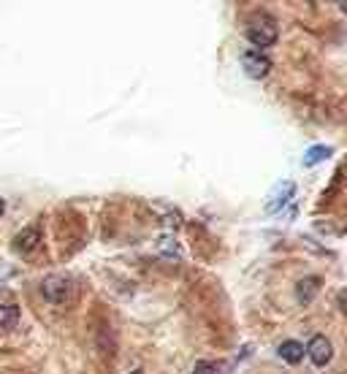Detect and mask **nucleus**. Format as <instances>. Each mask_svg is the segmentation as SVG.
Listing matches in <instances>:
<instances>
[{
	"label": "nucleus",
	"instance_id": "1",
	"mask_svg": "<svg viewBox=\"0 0 347 374\" xmlns=\"http://www.w3.org/2000/svg\"><path fill=\"white\" fill-rule=\"evenodd\" d=\"M277 36H279V30H277V22H274L272 17H255L247 27V38L258 49L272 47L274 41H277Z\"/></svg>",
	"mask_w": 347,
	"mask_h": 374
},
{
	"label": "nucleus",
	"instance_id": "2",
	"mask_svg": "<svg viewBox=\"0 0 347 374\" xmlns=\"http://www.w3.org/2000/svg\"><path fill=\"white\" fill-rule=\"evenodd\" d=\"M41 293H44V299L52 301V304H63V301L74 293V282L65 274H52L44 279Z\"/></svg>",
	"mask_w": 347,
	"mask_h": 374
},
{
	"label": "nucleus",
	"instance_id": "3",
	"mask_svg": "<svg viewBox=\"0 0 347 374\" xmlns=\"http://www.w3.org/2000/svg\"><path fill=\"white\" fill-rule=\"evenodd\" d=\"M242 68L247 71L249 79H263L272 71V60L261 49H247L242 54Z\"/></svg>",
	"mask_w": 347,
	"mask_h": 374
},
{
	"label": "nucleus",
	"instance_id": "4",
	"mask_svg": "<svg viewBox=\"0 0 347 374\" xmlns=\"http://www.w3.org/2000/svg\"><path fill=\"white\" fill-rule=\"evenodd\" d=\"M309 358H312V364L315 366H325L328 361H331V342L325 339V336H312V342L307 345V350H304Z\"/></svg>",
	"mask_w": 347,
	"mask_h": 374
},
{
	"label": "nucleus",
	"instance_id": "5",
	"mask_svg": "<svg viewBox=\"0 0 347 374\" xmlns=\"http://www.w3.org/2000/svg\"><path fill=\"white\" fill-rule=\"evenodd\" d=\"M293 193H296V185L293 182H279L277 187H274V193L269 196V203H266V212L274 215V212H279L288 201L293 198Z\"/></svg>",
	"mask_w": 347,
	"mask_h": 374
},
{
	"label": "nucleus",
	"instance_id": "6",
	"mask_svg": "<svg viewBox=\"0 0 347 374\" xmlns=\"http://www.w3.org/2000/svg\"><path fill=\"white\" fill-rule=\"evenodd\" d=\"M38 242H41V231L30 225V228H25V231L14 239V249L22 252V255H27V252H33V249L38 247Z\"/></svg>",
	"mask_w": 347,
	"mask_h": 374
},
{
	"label": "nucleus",
	"instance_id": "7",
	"mask_svg": "<svg viewBox=\"0 0 347 374\" xmlns=\"http://www.w3.org/2000/svg\"><path fill=\"white\" fill-rule=\"evenodd\" d=\"M318 290H321V276H304L301 282H298V301L301 304H309V301L318 296Z\"/></svg>",
	"mask_w": 347,
	"mask_h": 374
},
{
	"label": "nucleus",
	"instance_id": "8",
	"mask_svg": "<svg viewBox=\"0 0 347 374\" xmlns=\"http://www.w3.org/2000/svg\"><path fill=\"white\" fill-rule=\"evenodd\" d=\"M277 352H279V358H282V361H288V364H298V361L304 358V345H298V342L291 339V342H282Z\"/></svg>",
	"mask_w": 347,
	"mask_h": 374
},
{
	"label": "nucleus",
	"instance_id": "9",
	"mask_svg": "<svg viewBox=\"0 0 347 374\" xmlns=\"http://www.w3.org/2000/svg\"><path fill=\"white\" fill-rule=\"evenodd\" d=\"M331 147H312V150L304 152V166H318L321 160H325V157H331Z\"/></svg>",
	"mask_w": 347,
	"mask_h": 374
},
{
	"label": "nucleus",
	"instance_id": "10",
	"mask_svg": "<svg viewBox=\"0 0 347 374\" xmlns=\"http://www.w3.org/2000/svg\"><path fill=\"white\" fill-rule=\"evenodd\" d=\"M20 323V309L17 306H0V325L3 328H14V325Z\"/></svg>",
	"mask_w": 347,
	"mask_h": 374
},
{
	"label": "nucleus",
	"instance_id": "11",
	"mask_svg": "<svg viewBox=\"0 0 347 374\" xmlns=\"http://www.w3.org/2000/svg\"><path fill=\"white\" fill-rule=\"evenodd\" d=\"M193 374H220V366L212 364V361H199L196 369H193Z\"/></svg>",
	"mask_w": 347,
	"mask_h": 374
},
{
	"label": "nucleus",
	"instance_id": "12",
	"mask_svg": "<svg viewBox=\"0 0 347 374\" xmlns=\"http://www.w3.org/2000/svg\"><path fill=\"white\" fill-rule=\"evenodd\" d=\"M160 252H166V255H179V247H176V242H174L171 236H163V239H160Z\"/></svg>",
	"mask_w": 347,
	"mask_h": 374
},
{
	"label": "nucleus",
	"instance_id": "13",
	"mask_svg": "<svg viewBox=\"0 0 347 374\" xmlns=\"http://www.w3.org/2000/svg\"><path fill=\"white\" fill-rule=\"evenodd\" d=\"M339 306L347 312V290H342V293H339Z\"/></svg>",
	"mask_w": 347,
	"mask_h": 374
},
{
	"label": "nucleus",
	"instance_id": "14",
	"mask_svg": "<svg viewBox=\"0 0 347 374\" xmlns=\"http://www.w3.org/2000/svg\"><path fill=\"white\" fill-rule=\"evenodd\" d=\"M3 212H6V203H3V198H0V217H3Z\"/></svg>",
	"mask_w": 347,
	"mask_h": 374
},
{
	"label": "nucleus",
	"instance_id": "15",
	"mask_svg": "<svg viewBox=\"0 0 347 374\" xmlns=\"http://www.w3.org/2000/svg\"><path fill=\"white\" fill-rule=\"evenodd\" d=\"M130 374H144V372H141V369H136V372H130Z\"/></svg>",
	"mask_w": 347,
	"mask_h": 374
}]
</instances>
